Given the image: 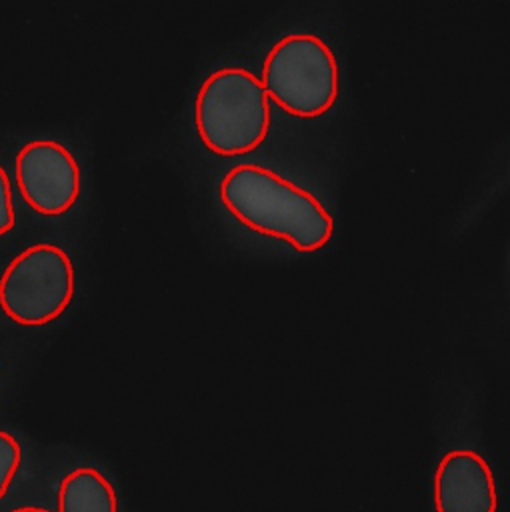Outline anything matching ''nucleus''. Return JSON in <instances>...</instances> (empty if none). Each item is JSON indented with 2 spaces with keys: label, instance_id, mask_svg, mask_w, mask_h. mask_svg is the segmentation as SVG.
Here are the masks:
<instances>
[{
  "label": "nucleus",
  "instance_id": "f257e3e1",
  "mask_svg": "<svg viewBox=\"0 0 510 512\" xmlns=\"http://www.w3.org/2000/svg\"><path fill=\"white\" fill-rule=\"evenodd\" d=\"M218 198L240 224L298 252H316L334 234L332 214L312 192L260 164L232 166L218 182Z\"/></svg>",
  "mask_w": 510,
  "mask_h": 512
},
{
  "label": "nucleus",
  "instance_id": "f03ea898",
  "mask_svg": "<svg viewBox=\"0 0 510 512\" xmlns=\"http://www.w3.org/2000/svg\"><path fill=\"white\" fill-rule=\"evenodd\" d=\"M270 124V100L254 72L224 66L202 80L194 98V126L212 154L232 158L254 152Z\"/></svg>",
  "mask_w": 510,
  "mask_h": 512
},
{
  "label": "nucleus",
  "instance_id": "7ed1b4c3",
  "mask_svg": "<svg viewBox=\"0 0 510 512\" xmlns=\"http://www.w3.org/2000/svg\"><path fill=\"white\" fill-rule=\"evenodd\" d=\"M260 82L268 100L284 112L318 118L338 100L340 68L324 38L312 32H290L264 56Z\"/></svg>",
  "mask_w": 510,
  "mask_h": 512
},
{
  "label": "nucleus",
  "instance_id": "20e7f679",
  "mask_svg": "<svg viewBox=\"0 0 510 512\" xmlns=\"http://www.w3.org/2000/svg\"><path fill=\"white\" fill-rule=\"evenodd\" d=\"M76 292L70 254L52 242L22 248L0 274V308L20 326H46L60 318Z\"/></svg>",
  "mask_w": 510,
  "mask_h": 512
},
{
  "label": "nucleus",
  "instance_id": "39448f33",
  "mask_svg": "<svg viewBox=\"0 0 510 512\" xmlns=\"http://www.w3.org/2000/svg\"><path fill=\"white\" fill-rule=\"evenodd\" d=\"M14 172L22 200L40 216H64L80 196V166L58 140L26 142L16 152Z\"/></svg>",
  "mask_w": 510,
  "mask_h": 512
},
{
  "label": "nucleus",
  "instance_id": "423d86ee",
  "mask_svg": "<svg viewBox=\"0 0 510 512\" xmlns=\"http://www.w3.org/2000/svg\"><path fill=\"white\" fill-rule=\"evenodd\" d=\"M436 512H496L498 492L490 464L468 448L448 450L434 472Z\"/></svg>",
  "mask_w": 510,
  "mask_h": 512
},
{
  "label": "nucleus",
  "instance_id": "0eeeda50",
  "mask_svg": "<svg viewBox=\"0 0 510 512\" xmlns=\"http://www.w3.org/2000/svg\"><path fill=\"white\" fill-rule=\"evenodd\" d=\"M56 500L58 512H118L112 482L92 466H78L64 474Z\"/></svg>",
  "mask_w": 510,
  "mask_h": 512
},
{
  "label": "nucleus",
  "instance_id": "6e6552de",
  "mask_svg": "<svg viewBox=\"0 0 510 512\" xmlns=\"http://www.w3.org/2000/svg\"><path fill=\"white\" fill-rule=\"evenodd\" d=\"M22 464V446L18 438L0 430V500L8 494Z\"/></svg>",
  "mask_w": 510,
  "mask_h": 512
},
{
  "label": "nucleus",
  "instance_id": "1a4fd4ad",
  "mask_svg": "<svg viewBox=\"0 0 510 512\" xmlns=\"http://www.w3.org/2000/svg\"><path fill=\"white\" fill-rule=\"evenodd\" d=\"M16 226V208L12 198V180L0 164V238L10 234Z\"/></svg>",
  "mask_w": 510,
  "mask_h": 512
},
{
  "label": "nucleus",
  "instance_id": "9d476101",
  "mask_svg": "<svg viewBox=\"0 0 510 512\" xmlns=\"http://www.w3.org/2000/svg\"><path fill=\"white\" fill-rule=\"evenodd\" d=\"M10 512H50L42 506H18V508H12Z\"/></svg>",
  "mask_w": 510,
  "mask_h": 512
}]
</instances>
